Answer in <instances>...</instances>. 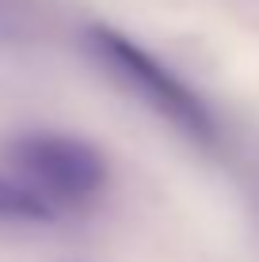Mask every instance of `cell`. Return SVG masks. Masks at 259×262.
I'll use <instances>...</instances> for the list:
<instances>
[{
  "instance_id": "obj_2",
  "label": "cell",
  "mask_w": 259,
  "mask_h": 262,
  "mask_svg": "<svg viewBox=\"0 0 259 262\" xmlns=\"http://www.w3.org/2000/svg\"><path fill=\"white\" fill-rule=\"evenodd\" d=\"M8 160L61 202H88L107 183V164L99 152L73 137H23L12 144Z\"/></svg>"
},
{
  "instance_id": "obj_1",
  "label": "cell",
  "mask_w": 259,
  "mask_h": 262,
  "mask_svg": "<svg viewBox=\"0 0 259 262\" xmlns=\"http://www.w3.org/2000/svg\"><path fill=\"white\" fill-rule=\"evenodd\" d=\"M88 46L95 50V57H99L122 84H130L156 114H164L172 125H180L194 144L213 148V144L221 141L210 106L202 103L191 88H183L172 72L160 65L156 57H149L141 46H133L130 38H122L111 27H92V31H88Z\"/></svg>"
},
{
  "instance_id": "obj_3",
  "label": "cell",
  "mask_w": 259,
  "mask_h": 262,
  "mask_svg": "<svg viewBox=\"0 0 259 262\" xmlns=\"http://www.w3.org/2000/svg\"><path fill=\"white\" fill-rule=\"evenodd\" d=\"M53 209L42 194L0 175V221H50Z\"/></svg>"
}]
</instances>
